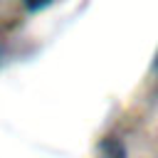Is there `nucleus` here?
I'll return each instance as SVG.
<instances>
[{
    "label": "nucleus",
    "mask_w": 158,
    "mask_h": 158,
    "mask_svg": "<svg viewBox=\"0 0 158 158\" xmlns=\"http://www.w3.org/2000/svg\"><path fill=\"white\" fill-rule=\"evenodd\" d=\"M99 158H126V146H123V141H121V138H114V136L104 138V141L99 143Z\"/></svg>",
    "instance_id": "1"
},
{
    "label": "nucleus",
    "mask_w": 158,
    "mask_h": 158,
    "mask_svg": "<svg viewBox=\"0 0 158 158\" xmlns=\"http://www.w3.org/2000/svg\"><path fill=\"white\" fill-rule=\"evenodd\" d=\"M22 2H25L27 10H42V7H47L52 0H22Z\"/></svg>",
    "instance_id": "2"
},
{
    "label": "nucleus",
    "mask_w": 158,
    "mask_h": 158,
    "mask_svg": "<svg viewBox=\"0 0 158 158\" xmlns=\"http://www.w3.org/2000/svg\"><path fill=\"white\" fill-rule=\"evenodd\" d=\"M156 69H158V54H156Z\"/></svg>",
    "instance_id": "3"
}]
</instances>
